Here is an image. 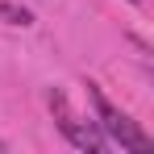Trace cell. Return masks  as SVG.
Here are the masks:
<instances>
[{"instance_id":"1","label":"cell","mask_w":154,"mask_h":154,"mask_svg":"<svg viewBox=\"0 0 154 154\" xmlns=\"http://www.w3.org/2000/svg\"><path fill=\"white\" fill-rule=\"evenodd\" d=\"M88 96H92V104H96V112H100V129L121 146V150H133V154H146V150H154V137L150 133H142V129L129 121L125 112L117 108V104L104 96L96 83H88Z\"/></svg>"},{"instance_id":"2","label":"cell","mask_w":154,"mask_h":154,"mask_svg":"<svg viewBox=\"0 0 154 154\" xmlns=\"http://www.w3.org/2000/svg\"><path fill=\"white\" fill-rule=\"evenodd\" d=\"M50 108L58 112V129H63V137H67V142H71L75 150L104 154V146H108V142H104V133L92 125V121H79L75 112L67 108V96H63V92H50Z\"/></svg>"},{"instance_id":"3","label":"cell","mask_w":154,"mask_h":154,"mask_svg":"<svg viewBox=\"0 0 154 154\" xmlns=\"http://www.w3.org/2000/svg\"><path fill=\"white\" fill-rule=\"evenodd\" d=\"M0 21L4 25H33V13L29 8H21V4H8V0H0Z\"/></svg>"},{"instance_id":"4","label":"cell","mask_w":154,"mask_h":154,"mask_svg":"<svg viewBox=\"0 0 154 154\" xmlns=\"http://www.w3.org/2000/svg\"><path fill=\"white\" fill-rule=\"evenodd\" d=\"M133 4H142V0H133Z\"/></svg>"}]
</instances>
